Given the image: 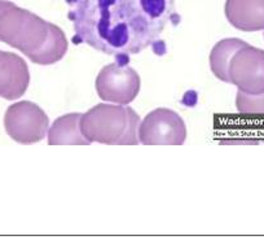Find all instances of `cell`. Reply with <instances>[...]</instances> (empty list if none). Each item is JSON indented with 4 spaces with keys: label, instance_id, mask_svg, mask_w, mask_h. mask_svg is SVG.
Returning a JSON list of instances; mask_svg holds the SVG:
<instances>
[{
    "label": "cell",
    "instance_id": "cell-1",
    "mask_svg": "<svg viewBox=\"0 0 264 249\" xmlns=\"http://www.w3.org/2000/svg\"><path fill=\"white\" fill-rule=\"evenodd\" d=\"M75 44L128 63L131 54L161 42L168 23H178L173 0H66Z\"/></svg>",
    "mask_w": 264,
    "mask_h": 249
},
{
    "label": "cell",
    "instance_id": "cell-2",
    "mask_svg": "<svg viewBox=\"0 0 264 249\" xmlns=\"http://www.w3.org/2000/svg\"><path fill=\"white\" fill-rule=\"evenodd\" d=\"M0 42L18 49L39 65L60 61L69 47L58 26L7 0H0Z\"/></svg>",
    "mask_w": 264,
    "mask_h": 249
},
{
    "label": "cell",
    "instance_id": "cell-3",
    "mask_svg": "<svg viewBox=\"0 0 264 249\" xmlns=\"http://www.w3.org/2000/svg\"><path fill=\"white\" fill-rule=\"evenodd\" d=\"M140 117L125 104H99L80 117V129L90 143L136 146Z\"/></svg>",
    "mask_w": 264,
    "mask_h": 249
},
{
    "label": "cell",
    "instance_id": "cell-4",
    "mask_svg": "<svg viewBox=\"0 0 264 249\" xmlns=\"http://www.w3.org/2000/svg\"><path fill=\"white\" fill-rule=\"evenodd\" d=\"M4 127L13 141L21 144L37 143L44 139L49 129L46 112L32 101H18L7 109Z\"/></svg>",
    "mask_w": 264,
    "mask_h": 249
},
{
    "label": "cell",
    "instance_id": "cell-5",
    "mask_svg": "<svg viewBox=\"0 0 264 249\" xmlns=\"http://www.w3.org/2000/svg\"><path fill=\"white\" fill-rule=\"evenodd\" d=\"M141 80L135 69L125 61L106 65L96 78V91L99 98L114 104H130L140 91Z\"/></svg>",
    "mask_w": 264,
    "mask_h": 249
},
{
    "label": "cell",
    "instance_id": "cell-6",
    "mask_svg": "<svg viewBox=\"0 0 264 249\" xmlns=\"http://www.w3.org/2000/svg\"><path fill=\"white\" fill-rule=\"evenodd\" d=\"M185 139L184 121L171 109H154L140 122L139 141L145 146H180Z\"/></svg>",
    "mask_w": 264,
    "mask_h": 249
},
{
    "label": "cell",
    "instance_id": "cell-7",
    "mask_svg": "<svg viewBox=\"0 0 264 249\" xmlns=\"http://www.w3.org/2000/svg\"><path fill=\"white\" fill-rule=\"evenodd\" d=\"M229 83L247 95L264 94V51L246 44L233 54L228 68Z\"/></svg>",
    "mask_w": 264,
    "mask_h": 249
},
{
    "label": "cell",
    "instance_id": "cell-8",
    "mask_svg": "<svg viewBox=\"0 0 264 249\" xmlns=\"http://www.w3.org/2000/svg\"><path fill=\"white\" fill-rule=\"evenodd\" d=\"M30 83L27 64L18 54L0 51V98L16 100Z\"/></svg>",
    "mask_w": 264,
    "mask_h": 249
},
{
    "label": "cell",
    "instance_id": "cell-9",
    "mask_svg": "<svg viewBox=\"0 0 264 249\" xmlns=\"http://www.w3.org/2000/svg\"><path fill=\"white\" fill-rule=\"evenodd\" d=\"M225 17L241 32H264V0H227Z\"/></svg>",
    "mask_w": 264,
    "mask_h": 249
},
{
    "label": "cell",
    "instance_id": "cell-10",
    "mask_svg": "<svg viewBox=\"0 0 264 249\" xmlns=\"http://www.w3.org/2000/svg\"><path fill=\"white\" fill-rule=\"evenodd\" d=\"M80 117L79 113H69L57 118L47 132L49 146H88L90 142L80 129Z\"/></svg>",
    "mask_w": 264,
    "mask_h": 249
},
{
    "label": "cell",
    "instance_id": "cell-11",
    "mask_svg": "<svg viewBox=\"0 0 264 249\" xmlns=\"http://www.w3.org/2000/svg\"><path fill=\"white\" fill-rule=\"evenodd\" d=\"M246 44V42L239 38H228V39H223L215 44L210 53V66L215 77H218L223 82L229 83L228 68H229L230 60H232L233 54Z\"/></svg>",
    "mask_w": 264,
    "mask_h": 249
},
{
    "label": "cell",
    "instance_id": "cell-12",
    "mask_svg": "<svg viewBox=\"0 0 264 249\" xmlns=\"http://www.w3.org/2000/svg\"><path fill=\"white\" fill-rule=\"evenodd\" d=\"M237 110L242 115H264V94L247 95L239 91L236 96Z\"/></svg>",
    "mask_w": 264,
    "mask_h": 249
}]
</instances>
